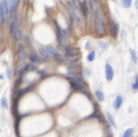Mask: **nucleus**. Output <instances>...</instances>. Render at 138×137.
<instances>
[{"label": "nucleus", "instance_id": "f257e3e1", "mask_svg": "<svg viewBox=\"0 0 138 137\" xmlns=\"http://www.w3.org/2000/svg\"><path fill=\"white\" fill-rule=\"evenodd\" d=\"M69 82L71 83L72 87H74L75 89L77 90H82L84 88V83L83 82L82 78V77H79V76H76V77H70L68 79Z\"/></svg>", "mask_w": 138, "mask_h": 137}, {"label": "nucleus", "instance_id": "f03ea898", "mask_svg": "<svg viewBox=\"0 0 138 137\" xmlns=\"http://www.w3.org/2000/svg\"><path fill=\"white\" fill-rule=\"evenodd\" d=\"M55 24L57 28V39H58V42L62 44V45H65L67 44V41H66V38L65 37V33H64V31L62 29V28L60 27V26L58 24V23L55 21Z\"/></svg>", "mask_w": 138, "mask_h": 137}, {"label": "nucleus", "instance_id": "7ed1b4c3", "mask_svg": "<svg viewBox=\"0 0 138 137\" xmlns=\"http://www.w3.org/2000/svg\"><path fill=\"white\" fill-rule=\"evenodd\" d=\"M11 33H12V36L15 38L16 39H18L20 37V34H19V31L18 24H17V19H14L12 21V24H11Z\"/></svg>", "mask_w": 138, "mask_h": 137}, {"label": "nucleus", "instance_id": "20e7f679", "mask_svg": "<svg viewBox=\"0 0 138 137\" xmlns=\"http://www.w3.org/2000/svg\"><path fill=\"white\" fill-rule=\"evenodd\" d=\"M95 32L98 35H103L104 33V27L102 23V19H97L95 20Z\"/></svg>", "mask_w": 138, "mask_h": 137}, {"label": "nucleus", "instance_id": "39448f33", "mask_svg": "<svg viewBox=\"0 0 138 137\" xmlns=\"http://www.w3.org/2000/svg\"><path fill=\"white\" fill-rule=\"evenodd\" d=\"M110 31L112 36L115 38H117L118 34H119V25L117 23H116L114 21H111L110 22Z\"/></svg>", "mask_w": 138, "mask_h": 137}, {"label": "nucleus", "instance_id": "423d86ee", "mask_svg": "<svg viewBox=\"0 0 138 137\" xmlns=\"http://www.w3.org/2000/svg\"><path fill=\"white\" fill-rule=\"evenodd\" d=\"M0 11L4 14V17H7L9 15V9L8 4L7 0H1V4H0Z\"/></svg>", "mask_w": 138, "mask_h": 137}, {"label": "nucleus", "instance_id": "0eeeda50", "mask_svg": "<svg viewBox=\"0 0 138 137\" xmlns=\"http://www.w3.org/2000/svg\"><path fill=\"white\" fill-rule=\"evenodd\" d=\"M114 76V71L110 64H107L105 65V76L107 81H111Z\"/></svg>", "mask_w": 138, "mask_h": 137}, {"label": "nucleus", "instance_id": "6e6552de", "mask_svg": "<svg viewBox=\"0 0 138 137\" xmlns=\"http://www.w3.org/2000/svg\"><path fill=\"white\" fill-rule=\"evenodd\" d=\"M68 7L69 9V12L72 18L77 19L78 17V14H77V7L74 5V4L72 1L68 2Z\"/></svg>", "mask_w": 138, "mask_h": 137}, {"label": "nucleus", "instance_id": "1a4fd4ad", "mask_svg": "<svg viewBox=\"0 0 138 137\" xmlns=\"http://www.w3.org/2000/svg\"><path fill=\"white\" fill-rule=\"evenodd\" d=\"M65 53L69 56H74L79 54V49L72 46H67L65 48Z\"/></svg>", "mask_w": 138, "mask_h": 137}, {"label": "nucleus", "instance_id": "9d476101", "mask_svg": "<svg viewBox=\"0 0 138 137\" xmlns=\"http://www.w3.org/2000/svg\"><path fill=\"white\" fill-rule=\"evenodd\" d=\"M122 101H123V99L122 97L120 96V95H117L115 100L114 101V104H113V106L115 107V109H119L122 104Z\"/></svg>", "mask_w": 138, "mask_h": 137}, {"label": "nucleus", "instance_id": "9b49d317", "mask_svg": "<svg viewBox=\"0 0 138 137\" xmlns=\"http://www.w3.org/2000/svg\"><path fill=\"white\" fill-rule=\"evenodd\" d=\"M19 0H9V11L12 14L14 11V9H16Z\"/></svg>", "mask_w": 138, "mask_h": 137}, {"label": "nucleus", "instance_id": "f8f14e48", "mask_svg": "<svg viewBox=\"0 0 138 137\" xmlns=\"http://www.w3.org/2000/svg\"><path fill=\"white\" fill-rule=\"evenodd\" d=\"M39 54L42 55L44 58H49V52H48V51H47V49H45V48H44V47H40L39 49Z\"/></svg>", "mask_w": 138, "mask_h": 137}, {"label": "nucleus", "instance_id": "ddd939ff", "mask_svg": "<svg viewBox=\"0 0 138 137\" xmlns=\"http://www.w3.org/2000/svg\"><path fill=\"white\" fill-rule=\"evenodd\" d=\"M19 57L21 60L24 59V56H25V54H24V49L23 47L22 44H19Z\"/></svg>", "mask_w": 138, "mask_h": 137}, {"label": "nucleus", "instance_id": "4468645a", "mask_svg": "<svg viewBox=\"0 0 138 137\" xmlns=\"http://www.w3.org/2000/svg\"><path fill=\"white\" fill-rule=\"evenodd\" d=\"M129 52H130V55H131V58H132V60L135 62V63H137L138 59V55L137 53L135 52V49H129Z\"/></svg>", "mask_w": 138, "mask_h": 137}, {"label": "nucleus", "instance_id": "2eb2a0df", "mask_svg": "<svg viewBox=\"0 0 138 137\" xmlns=\"http://www.w3.org/2000/svg\"><path fill=\"white\" fill-rule=\"evenodd\" d=\"M107 119H108V121H109V122H110V124L111 125L113 126L114 127H117V125H116V124H115V119H114L113 116L112 115V114L110 113V112H107Z\"/></svg>", "mask_w": 138, "mask_h": 137}, {"label": "nucleus", "instance_id": "dca6fc26", "mask_svg": "<svg viewBox=\"0 0 138 137\" xmlns=\"http://www.w3.org/2000/svg\"><path fill=\"white\" fill-rule=\"evenodd\" d=\"M46 49H47V51H48L49 53H50L51 54L53 55V56H56L57 55L59 54L58 52L57 51V49H56L55 48H54L53 46H46Z\"/></svg>", "mask_w": 138, "mask_h": 137}, {"label": "nucleus", "instance_id": "f3484780", "mask_svg": "<svg viewBox=\"0 0 138 137\" xmlns=\"http://www.w3.org/2000/svg\"><path fill=\"white\" fill-rule=\"evenodd\" d=\"M122 6L125 8H129L132 5V0H121Z\"/></svg>", "mask_w": 138, "mask_h": 137}, {"label": "nucleus", "instance_id": "a211bd4d", "mask_svg": "<svg viewBox=\"0 0 138 137\" xmlns=\"http://www.w3.org/2000/svg\"><path fill=\"white\" fill-rule=\"evenodd\" d=\"M80 4H81V9H82V11L83 15L85 17H87V5H86L85 2H82Z\"/></svg>", "mask_w": 138, "mask_h": 137}, {"label": "nucleus", "instance_id": "6ab92c4d", "mask_svg": "<svg viewBox=\"0 0 138 137\" xmlns=\"http://www.w3.org/2000/svg\"><path fill=\"white\" fill-rule=\"evenodd\" d=\"M95 96H96V97L97 98V99L99 101L104 100V94H103V93L101 91L97 90V91H95Z\"/></svg>", "mask_w": 138, "mask_h": 137}, {"label": "nucleus", "instance_id": "aec40b11", "mask_svg": "<svg viewBox=\"0 0 138 137\" xmlns=\"http://www.w3.org/2000/svg\"><path fill=\"white\" fill-rule=\"evenodd\" d=\"M132 132H133V129H132V128H127V129L125 131V133H124L122 137H130V136H131L132 134Z\"/></svg>", "mask_w": 138, "mask_h": 137}, {"label": "nucleus", "instance_id": "412c9836", "mask_svg": "<svg viewBox=\"0 0 138 137\" xmlns=\"http://www.w3.org/2000/svg\"><path fill=\"white\" fill-rule=\"evenodd\" d=\"M94 58H95V52L92 51L87 56V60L89 62H92V61H94Z\"/></svg>", "mask_w": 138, "mask_h": 137}, {"label": "nucleus", "instance_id": "4be33fe9", "mask_svg": "<svg viewBox=\"0 0 138 137\" xmlns=\"http://www.w3.org/2000/svg\"><path fill=\"white\" fill-rule=\"evenodd\" d=\"M97 44H98V45L100 47H101L102 49H107L108 48V44L107 43H106V42H101V41H99V42H97Z\"/></svg>", "mask_w": 138, "mask_h": 137}, {"label": "nucleus", "instance_id": "5701e85b", "mask_svg": "<svg viewBox=\"0 0 138 137\" xmlns=\"http://www.w3.org/2000/svg\"><path fill=\"white\" fill-rule=\"evenodd\" d=\"M1 106H2L4 108H5V109H7V108H8L7 101V99H6L4 97H3V98L1 99Z\"/></svg>", "mask_w": 138, "mask_h": 137}, {"label": "nucleus", "instance_id": "b1692460", "mask_svg": "<svg viewBox=\"0 0 138 137\" xmlns=\"http://www.w3.org/2000/svg\"><path fill=\"white\" fill-rule=\"evenodd\" d=\"M25 70L27 71H34L35 70V66L32 64H29L25 67Z\"/></svg>", "mask_w": 138, "mask_h": 137}, {"label": "nucleus", "instance_id": "393cba45", "mask_svg": "<svg viewBox=\"0 0 138 137\" xmlns=\"http://www.w3.org/2000/svg\"><path fill=\"white\" fill-rule=\"evenodd\" d=\"M56 59H57V61H59V62H64L65 61V58H64L62 55L59 54H58L56 56Z\"/></svg>", "mask_w": 138, "mask_h": 137}, {"label": "nucleus", "instance_id": "a878e982", "mask_svg": "<svg viewBox=\"0 0 138 137\" xmlns=\"http://www.w3.org/2000/svg\"><path fill=\"white\" fill-rule=\"evenodd\" d=\"M132 89H133L134 90H137V89H138V75L136 76L135 84H132Z\"/></svg>", "mask_w": 138, "mask_h": 137}, {"label": "nucleus", "instance_id": "bb28decb", "mask_svg": "<svg viewBox=\"0 0 138 137\" xmlns=\"http://www.w3.org/2000/svg\"><path fill=\"white\" fill-rule=\"evenodd\" d=\"M67 72L69 74H73L76 73V69L72 67H69V68H67Z\"/></svg>", "mask_w": 138, "mask_h": 137}, {"label": "nucleus", "instance_id": "cd10ccee", "mask_svg": "<svg viewBox=\"0 0 138 137\" xmlns=\"http://www.w3.org/2000/svg\"><path fill=\"white\" fill-rule=\"evenodd\" d=\"M29 60H31L32 62H36L37 60V57L36 55H30L29 56Z\"/></svg>", "mask_w": 138, "mask_h": 137}, {"label": "nucleus", "instance_id": "c85d7f7f", "mask_svg": "<svg viewBox=\"0 0 138 137\" xmlns=\"http://www.w3.org/2000/svg\"><path fill=\"white\" fill-rule=\"evenodd\" d=\"M7 74L8 78H9V79H11V77H12V71H11L10 69H7Z\"/></svg>", "mask_w": 138, "mask_h": 137}, {"label": "nucleus", "instance_id": "c756f323", "mask_svg": "<svg viewBox=\"0 0 138 137\" xmlns=\"http://www.w3.org/2000/svg\"><path fill=\"white\" fill-rule=\"evenodd\" d=\"M74 1V5L77 7L79 5H80V1H79V0H73Z\"/></svg>", "mask_w": 138, "mask_h": 137}, {"label": "nucleus", "instance_id": "7c9ffc66", "mask_svg": "<svg viewBox=\"0 0 138 137\" xmlns=\"http://www.w3.org/2000/svg\"><path fill=\"white\" fill-rule=\"evenodd\" d=\"M135 7L138 9V0H135Z\"/></svg>", "mask_w": 138, "mask_h": 137}, {"label": "nucleus", "instance_id": "2f4dec72", "mask_svg": "<svg viewBox=\"0 0 138 137\" xmlns=\"http://www.w3.org/2000/svg\"><path fill=\"white\" fill-rule=\"evenodd\" d=\"M112 1H115V0H112Z\"/></svg>", "mask_w": 138, "mask_h": 137}]
</instances>
